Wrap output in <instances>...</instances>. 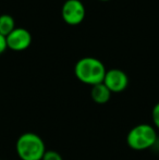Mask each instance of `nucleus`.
I'll list each match as a JSON object with an SVG mask.
<instances>
[{"label":"nucleus","instance_id":"nucleus-10","mask_svg":"<svg viewBox=\"0 0 159 160\" xmlns=\"http://www.w3.org/2000/svg\"><path fill=\"white\" fill-rule=\"evenodd\" d=\"M152 119H153V123L155 128L159 130V102L154 106L153 111H152Z\"/></svg>","mask_w":159,"mask_h":160},{"label":"nucleus","instance_id":"nucleus-4","mask_svg":"<svg viewBox=\"0 0 159 160\" xmlns=\"http://www.w3.org/2000/svg\"><path fill=\"white\" fill-rule=\"evenodd\" d=\"M85 13V7L80 0H67L62 6V19L69 25H79L82 23Z\"/></svg>","mask_w":159,"mask_h":160},{"label":"nucleus","instance_id":"nucleus-5","mask_svg":"<svg viewBox=\"0 0 159 160\" xmlns=\"http://www.w3.org/2000/svg\"><path fill=\"white\" fill-rule=\"evenodd\" d=\"M7 39V46L13 51H22L30 47L32 42V35L27 30L23 28H14L8 36Z\"/></svg>","mask_w":159,"mask_h":160},{"label":"nucleus","instance_id":"nucleus-2","mask_svg":"<svg viewBox=\"0 0 159 160\" xmlns=\"http://www.w3.org/2000/svg\"><path fill=\"white\" fill-rule=\"evenodd\" d=\"M17 154L22 160H42L46 146L42 137L32 132L20 135L15 145Z\"/></svg>","mask_w":159,"mask_h":160},{"label":"nucleus","instance_id":"nucleus-3","mask_svg":"<svg viewBox=\"0 0 159 160\" xmlns=\"http://www.w3.org/2000/svg\"><path fill=\"white\" fill-rule=\"evenodd\" d=\"M158 142L156 128L147 123L135 125L130 130L127 136V143L134 150H145L152 148Z\"/></svg>","mask_w":159,"mask_h":160},{"label":"nucleus","instance_id":"nucleus-12","mask_svg":"<svg viewBox=\"0 0 159 160\" xmlns=\"http://www.w3.org/2000/svg\"><path fill=\"white\" fill-rule=\"evenodd\" d=\"M100 1H109V0H100Z\"/></svg>","mask_w":159,"mask_h":160},{"label":"nucleus","instance_id":"nucleus-13","mask_svg":"<svg viewBox=\"0 0 159 160\" xmlns=\"http://www.w3.org/2000/svg\"><path fill=\"white\" fill-rule=\"evenodd\" d=\"M0 160H3V159H0Z\"/></svg>","mask_w":159,"mask_h":160},{"label":"nucleus","instance_id":"nucleus-6","mask_svg":"<svg viewBox=\"0 0 159 160\" xmlns=\"http://www.w3.org/2000/svg\"><path fill=\"white\" fill-rule=\"evenodd\" d=\"M104 83L111 93H121L127 87L129 78L125 72L119 69H111L106 72Z\"/></svg>","mask_w":159,"mask_h":160},{"label":"nucleus","instance_id":"nucleus-9","mask_svg":"<svg viewBox=\"0 0 159 160\" xmlns=\"http://www.w3.org/2000/svg\"><path fill=\"white\" fill-rule=\"evenodd\" d=\"M42 160H63L62 156L56 150H46Z\"/></svg>","mask_w":159,"mask_h":160},{"label":"nucleus","instance_id":"nucleus-8","mask_svg":"<svg viewBox=\"0 0 159 160\" xmlns=\"http://www.w3.org/2000/svg\"><path fill=\"white\" fill-rule=\"evenodd\" d=\"M15 28V22L11 15L1 14L0 15V34L4 37L9 35Z\"/></svg>","mask_w":159,"mask_h":160},{"label":"nucleus","instance_id":"nucleus-1","mask_svg":"<svg viewBox=\"0 0 159 160\" xmlns=\"http://www.w3.org/2000/svg\"><path fill=\"white\" fill-rule=\"evenodd\" d=\"M106 68L97 58L85 57L77 62L74 73L77 80L87 85H97L104 82L106 75Z\"/></svg>","mask_w":159,"mask_h":160},{"label":"nucleus","instance_id":"nucleus-7","mask_svg":"<svg viewBox=\"0 0 159 160\" xmlns=\"http://www.w3.org/2000/svg\"><path fill=\"white\" fill-rule=\"evenodd\" d=\"M111 92L108 89V87L104 84V83H99L97 85H94L92 86V91H91V96L92 99L95 101L96 103H106L109 101L111 97Z\"/></svg>","mask_w":159,"mask_h":160},{"label":"nucleus","instance_id":"nucleus-11","mask_svg":"<svg viewBox=\"0 0 159 160\" xmlns=\"http://www.w3.org/2000/svg\"><path fill=\"white\" fill-rule=\"evenodd\" d=\"M7 48H8V46H7L6 37H4L3 35H1V34H0V55H1V53H3L4 51H6Z\"/></svg>","mask_w":159,"mask_h":160}]
</instances>
